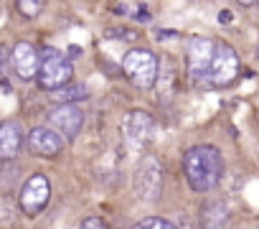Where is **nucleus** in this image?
I'll list each match as a JSON object with an SVG mask.
<instances>
[{"mask_svg": "<svg viewBox=\"0 0 259 229\" xmlns=\"http://www.w3.org/2000/svg\"><path fill=\"white\" fill-rule=\"evenodd\" d=\"M183 173L193 191L206 194L219 186L224 176V158L213 145H193L183 153Z\"/></svg>", "mask_w": 259, "mask_h": 229, "instance_id": "1", "label": "nucleus"}, {"mask_svg": "<svg viewBox=\"0 0 259 229\" xmlns=\"http://www.w3.org/2000/svg\"><path fill=\"white\" fill-rule=\"evenodd\" d=\"M122 74L138 89H150L158 82V56L150 49H130L122 56Z\"/></svg>", "mask_w": 259, "mask_h": 229, "instance_id": "2", "label": "nucleus"}, {"mask_svg": "<svg viewBox=\"0 0 259 229\" xmlns=\"http://www.w3.org/2000/svg\"><path fill=\"white\" fill-rule=\"evenodd\" d=\"M71 77H74V66H71V61H69L66 54L49 49L41 56V66H38V74H36L41 89L56 92V89L71 84Z\"/></svg>", "mask_w": 259, "mask_h": 229, "instance_id": "3", "label": "nucleus"}, {"mask_svg": "<svg viewBox=\"0 0 259 229\" xmlns=\"http://www.w3.org/2000/svg\"><path fill=\"white\" fill-rule=\"evenodd\" d=\"M239 71H241L239 54L229 44H216V51H213L208 74H206V87H216V89L229 87V84L236 82Z\"/></svg>", "mask_w": 259, "mask_h": 229, "instance_id": "4", "label": "nucleus"}, {"mask_svg": "<svg viewBox=\"0 0 259 229\" xmlns=\"http://www.w3.org/2000/svg\"><path fill=\"white\" fill-rule=\"evenodd\" d=\"M133 191L138 199H145V201H153L160 196L163 191V166L153 158V156H145L138 168H135V176H133Z\"/></svg>", "mask_w": 259, "mask_h": 229, "instance_id": "5", "label": "nucleus"}, {"mask_svg": "<svg viewBox=\"0 0 259 229\" xmlns=\"http://www.w3.org/2000/svg\"><path fill=\"white\" fill-rule=\"evenodd\" d=\"M213 51H216V41H211V39L196 36V39L188 41L186 64H188V77H191L193 84H203L206 87V74H208Z\"/></svg>", "mask_w": 259, "mask_h": 229, "instance_id": "6", "label": "nucleus"}, {"mask_svg": "<svg viewBox=\"0 0 259 229\" xmlns=\"http://www.w3.org/2000/svg\"><path fill=\"white\" fill-rule=\"evenodd\" d=\"M51 201V183L44 173H33L23 188H21V196H18V204H21V211L26 216H38Z\"/></svg>", "mask_w": 259, "mask_h": 229, "instance_id": "7", "label": "nucleus"}, {"mask_svg": "<svg viewBox=\"0 0 259 229\" xmlns=\"http://www.w3.org/2000/svg\"><path fill=\"white\" fill-rule=\"evenodd\" d=\"M49 123L64 140H74L84 128V112L76 104H61L49 112Z\"/></svg>", "mask_w": 259, "mask_h": 229, "instance_id": "8", "label": "nucleus"}, {"mask_svg": "<svg viewBox=\"0 0 259 229\" xmlns=\"http://www.w3.org/2000/svg\"><path fill=\"white\" fill-rule=\"evenodd\" d=\"M11 64H13V71L21 82H28L38 74V66H41V54L33 44L28 41H18L13 46V54H11Z\"/></svg>", "mask_w": 259, "mask_h": 229, "instance_id": "9", "label": "nucleus"}, {"mask_svg": "<svg viewBox=\"0 0 259 229\" xmlns=\"http://www.w3.org/2000/svg\"><path fill=\"white\" fill-rule=\"evenodd\" d=\"M66 140L54 130V128H33L28 133V148L33 156H41V158H56L61 150H64Z\"/></svg>", "mask_w": 259, "mask_h": 229, "instance_id": "10", "label": "nucleus"}, {"mask_svg": "<svg viewBox=\"0 0 259 229\" xmlns=\"http://www.w3.org/2000/svg\"><path fill=\"white\" fill-rule=\"evenodd\" d=\"M153 130H155V123L150 118V112H145V109H133L124 118V135L133 145H145L150 140Z\"/></svg>", "mask_w": 259, "mask_h": 229, "instance_id": "11", "label": "nucleus"}, {"mask_svg": "<svg viewBox=\"0 0 259 229\" xmlns=\"http://www.w3.org/2000/svg\"><path fill=\"white\" fill-rule=\"evenodd\" d=\"M26 133L18 120H3L0 123V161H13L23 148Z\"/></svg>", "mask_w": 259, "mask_h": 229, "instance_id": "12", "label": "nucleus"}, {"mask_svg": "<svg viewBox=\"0 0 259 229\" xmlns=\"http://www.w3.org/2000/svg\"><path fill=\"white\" fill-rule=\"evenodd\" d=\"M87 97H89V89L84 84H66V87H61L56 92H49V99L56 107H61V104H76V102H81Z\"/></svg>", "mask_w": 259, "mask_h": 229, "instance_id": "13", "label": "nucleus"}, {"mask_svg": "<svg viewBox=\"0 0 259 229\" xmlns=\"http://www.w3.org/2000/svg\"><path fill=\"white\" fill-rule=\"evenodd\" d=\"M226 221H229V206L221 204V201L208 204V206L201 211V224H203V229H221Z\"/></svg>", "mask_w": 259, "mask_h": 229, "instance_id": "14", "label": "nucleus"}, {"mask_svg": "<svg viewBox=\"0 0 259 229\" xmlns=\"http://www.w3.org/2000/svg\"><path fill=\"white\" fill-rule=\"evenodd\" d=\"M44 8L46 6L41 3V0H18V3H16V11L23 18H38L44 13Z\"/></svg>", "mask_w": 259, "mask_h": 229, "instance_id": "15", "label": "nucleus"}, {"mask_svg": "<svg viewBox=\"0 0 259 229\" xmlns=\"http://www.w3.org/2000/svg\"><path fill=\"white\" fill-rule=\"evenodd\" d=\"M133 229H178L173 221H168V219H163V216H145V219H140Z\"/></svg>", "mask_w": 259, "mask_h": 229, "instance_id": "16", "label": "nucleus"}, {"mask_svg": "<svg viewBox=\"0 0 259 229\" xmlns=\"http://www.w3.org/2000/svg\"><path fill=\"white\" fill-rule=\"evenodd\" d=\"M13 64H11V51L6 44H0V84L8 82V74H11Z\"/></svg>", "mask_w": 259, "mask_h": 229, "instance_id": "17", "label": "nucleus"}, {"mask_svg": "<svg viewBox=\"0 0 259 229\" xmlns=\"http://www.w3.org/2000/svg\"><path fill=\"white\" fill-rule=\"evenodd\" d=\"M79 229H109V226H107V221L102 216H87Z\"/></svg>", "mask_w": 259, "mask_h": 229, "instance_id": "18", "label": "nucleus"}, {"mask_svg": "<svg viewBox=\"0 0 259 229\" xmlns=\"http://www.w3.org/2000/svg\"><path fill=\"white\" fill-rule=\"evenodd\" d=\"M219 23H231V11H221L219 13Z\"/></svg>", "mask_w": 259, "mask_h": 229, "instance_id": "19", "label": "nucleus"}, {"mask_svg": "<svg viewBox=\"0 0 259 229\" xmlns=\"http://www.w3.org/2000/svg\"><path fill=\"white\" fill-rule=\"evenodd\" d=\"M256 8H259V3H256Z\"/></svg>", "mask_w": 259, "mask_h": 229, "instance_id": "20", "label": "nucleus"}]
</instances>
